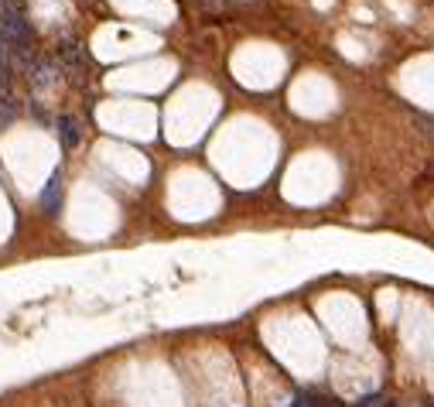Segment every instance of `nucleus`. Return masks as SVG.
Segmentation results:
<instances>
[{"label":"nucleus","instance_id":"f257e3e1","mask_svg":"<svg viewBox=\"0 0 434 407\" xmlns=\"http://www.w3.org/2000/svg\"><path fill=\"white\" fill-rule=\"evenodd\" d=\"M58 206H62V174L55 172L52 178H48V185H45V192H42V209H45L48 216H55Z\"/></svg>","mask_w":434,"mask_h":407},{"label":"nucleus","instance_id":"423d86ee","mask_svg":"<svg viewBox=\"0 0 434 407\" xmlns=\"http://www.w3.org/2000/svg\"><path fill=\"white\" fill-rule=\"evenodd\" d=\"M424 407H434V404H424Z\"/></svg>","mask_w":434,"mask_h":407},{"label":"nucleus","instance_id":"f03ea898","mask_svg":"<svg viewBox=\"0 0 434 407\" xmlns=\"http://www.w3.org/2000/svg\"><path fill=\"white\" fill-rule=\"evenodd\" d=\"M58 137L65 147H75L82 141V130H79V120L75 116H58Z\"/></svg>","mask_w":434,"mask_h":407},{"label":"nucleus","instance_id":"39448f33","mask_svg":"<svg viewBox=\"0 0 434 407\" xmlns=\"http://www.w3.org/2000/svg\"><path fill=\"white\" fill-rule=\"evenodd\" d=\"M383 407H400V404H383Z\"/></svg>","mask_w":434,"mask_h":407},{"label":"nucleus","instance_id":"7ed1b4c3","mask_svg":"<svg viewBox=\"0 0 434 407\" xmlns=\"http://www.w3.org/2000/svg\"><path fill=\"white\" fill-rule=\"evenodd\" d=\"M52 65H48V62H35V65H31V82H35V86H48V82H52Z\"/></svg>","mask_w":434,"mask_h":407},{"label":"nucleus","instance_id":"20e7f679","mask_svg":"<svg viewBox=\"0 0 434 407\" xmlns=\"http://www.w3.org/2000/svg\"><path fill=\"white\" fill-rule=\"evenodd\" d=\"M62 55H65V62H75V65H79V62H86V52H82L75 42H69V45L62 48Z\"/></svg>","mask_w":434,"mask_h":407}]
</instances>
